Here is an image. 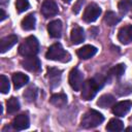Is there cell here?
<instances>
[{"mask_svg": "<svg viewBox=\"0 0 132 132\" xmlns=\"http://www.w3.org/2000/svg\"><path fill=\"white\" fill-rule=\"evenodd\" d=\"M62 1H63V2H65V3H69L71 0H62Z\"/></svg>", "mask_w": 132, "mask_h": 132, "instance_id": "d6a6232c", "label": "cell"}, {"mask_svg": "<svg viewBox=\"0 0 132 132\" xmlns=\"http://www.w3.org/2000/svg\"><path fill=\"white\" fill-rule=\"evenodd\" d=\"M18 41V37L14 34L11 35H7L5 37H3L0 40V52L3 54L5 52H7L8 50H10Z\"/></svg>", "mask_w": 132, "mask_h": 132, "instance_id": "7c38bea8", "label": "cell"}, {"mask_svg": "<svg viewBox=\"0 0 132 132\" xmlns=\"http://www.w3.org/2000/svg\"><path fill=\"white\" fill-rule=\"evenodd\" d=\"M29 118L27 114H19L16 116L13 121H12V127L13 129L21 131V130H25L29 127Z\"/></svg>", "mask_w": 132, "mask_h": 132, "instance_id": "4fadbf2b", "label": "cell"}, {"mask_svg": "<svg viewBox=\"0 0 132 132\" xmlns=\"http://www.w3.org/2000/svg\"><path fill=\"white\" fill-rule=\"evenodd\" d=\"M106 130L107 131H111V132L123 131L124 130V124L119 119H116V118L111 119V120H109L108 124L106 125Z\"/></svg>", "mask_w": 132, "mask_h": 132, "instance_id": "44dd1931", "label": "cell"}, {"mask_svg": "<svg viewBox=\"0 0 132 132\" xmlns=\"http://www.w3.org/2000/svg\"><path fill=\"white\" fill-rule=\"evenodd\" d=\"M45 58L48 60H53V61H60V62H68L71 59V56L63 48L62 44L57 42L52 44L46 54H45Z\"/></svg>", "mask_w": 132, "mask_h": 132, "instance_id": "7a4b0ae2", "label": "cell"}, {"mask_svg": "<svg viewBox=\"0 0 132 132\" xmlns=\"http://www.w3.org/2000/svg\"><path fill=\"white\" fill-rule=\"evenodd\" d=\"M29 6H30V4H29V1L28 0H16V2H15L16 10L20 13L24 12L25 10H27L29 8Z\"/></svg>", "mask_w": 132, "mask_h": 132, "instance_id": "83f0119b", "label": "cell"}, {"mask_svg": "<svg viewBox=\"0 0 132 132\" xmlns=\"http://www.w3.org/2000/svg\"><path fill=\"white\" fill-rule=\"evenodd\" d=\"M114 103H116V99L110 94H104V95L100 96L99 99H98V101H97V105L99 107H102V108L111 107Z\"/></svg>", "mask_w": 132, "mask_h": 132, "instance_id": "ac0fdd59", "label": "cell"}, {"mask_svg": "<svg viewBox=\"0 0 132 132\" xmlns=\"http://www.w3.org/2000/svg\"><path fill=\"white\" fill-rule=\"evenodd\" d=\"M84 80V76L82 73L77 69V68H73L71 69V71L69 72V77H68V81L70 87L74 90V91H79L84 85L82 82Z\"/></svg>", "mask_w": 132, "mask_h": 132, "instance_id": "8992f818", "label": "cell"}, {"mask_svg": "<svg viewBox=\"0 0 132 132\" xmlns=\"http://www.w3.org/2000/svg\"><path fill=\"white\" fill-rule=\"evenodd\" d=\"M58 5L54 0H44L41 4V13L44 18H52L58 13Z\"/></svg>", "mask_w": 132, "mask_h": 132, "instance_id": "ba28073f", "label": "cell"}, {"mask_svg": "<svg viewBox=\"0 0 132 132\" xmlns=\"http://www.w3.org/2000/svg\"><path fill=\"white\" fill-rule=\"evenodd\" d=\"M6 109L8 113H14L20 109V102L16 98L11 97L6 102Z\"/></svg>", "mask_w": 132, "mask_h": 132, "instance_id": "603a6c76", "label": "cell"}, {"mask_svg": "<svg viewBox=\"0 0 132 132\" xmlns=\"http://www.w3.org/2000/svg\"><path fill=\"white\" fill-rule=\"evenodd\" d=\"M39 52V42L35 36H28L20 45L19 53L23 57H32Z\"/></svg>", "mask_w": 132, "mask_h": 132, "instance_id": "277c9868", "label": "cell"}, {"mask_svg": "<svg viewBox=\"0 0 132 132\" xmlns=\"http://www.w3.org/2000/svg\"><path fill=\"white\" fill-rule=\"evenodd\" d=\"M35 23H36L35 15L33 13H29L28 15H26L22 20L21 27H22V29H24L26 31H30V30H33L35 28Z\"/></svg>", "mask_w": 132, "mask_h": 132, "instance_id": "d6986e66", "label": "cell"}, {"mask_svg": "<svg viewBox=\"0 0 132 132\" xmlns=\"http://www.w3.org/2000/svg\"><path fill=\"white\" fill-rule=\"evenodd\" d=\"M125 64H118L116 66H113L111 69H109L108 71V75L112 76V77H121L124 72H125Z\"/></svg>", "mask_w": 132, "mask_h": 132, "instance_id": "cb8c5ba5", "label": "cell"}, {"mask_svg": "<svg viewBox=\"0 0 132 132\" xmlns=\"http://www.w3.org/2000/svg\"><path fill=\"white\" fill-rule=\"evenodd\" d=\"M97 53V48L91 44H87V45H84L82 47L78 48L76 54L78 56V58L82 59V60H87V59H90L92 58L95 54Z\"/></svg>", "mask_w": 132, "mask_h": 132, "instance_id": "9a60e30c", "label": "cell"}, {"mask_svg": "<svg viewBox=\"0 0 132 132\" xmlns=\"http://www.w3.org/2000/svg\"><path fill=\"white\" fill-rule=\"evenodd\" d=\"M118 8L121 14H126L132 9V0H121L118 4Z\"/></svg>", "mask_w": 132, "mask_h": 132, "instance_id": "d4e9b609", "label": "cell"}, {"mask_svg": "<svg viewBox=\"0 0 132 132\" xmlns=\"http://www.w3.org/2000/svg\"><path fill=\"white\" fill-rule=\"evenodd\" d=\"M36 96H37V90H36V88H34V87H30V88H28V89L24 92V97H25V99H26L27 101H29V102L34 101V100L36 99Z\"/></svg>", "mask_w": 132, "mask_h": 132, "instance_id": "484cf974", "label": "cell"}, {"mask_svg": "<svg viewBox=\"0 0 132 132\" xmlns=\"http://www.w3.org/2000/svg\"><path fill=\"white\" fill-rule=\"evenodd\" d=\"M50 102L55 105L56 107H63L66 105L67 103V97L64 93H58V94H54L51 99H50Z\"/></svg>", "mask_w": 132, "mask_h": 132, "instance_id": "ffe728a7", "label": "cell"}, {"mask_svg": "<svg viewBox=\"0 0 132 132\" xmlns=\"http://www.w3.org/2000/svg\"><path fill=\"white\" fill-rule=\"evenodd\" d=\"M100 14H101V8L96 3H91L86 7L82 14V19L87 23H93L99 18Z\"/></svg>", "mask_w": 132, "mask_h": 132, "instance_id": "5b68a950", "label": "cell"}, {"mask_svg": "<svg viewBox=\"0 0 132 132\" xmlns=\"http://www.w3.org/2000/svg\"><path fill=\"white\" fill-rule=\"evenodd\" d=\"M104 84L105 78L100 74H97L94 77L88 79L86 82H84L81 87V98L87 101L92 100L97 94V92L104 86Z\"/></svg>", "mask_w": 132, "mask_h": 132, "instance_id": "6da1fadb", "label": "cell"}, {"mask_svg": "<svg viewBox=\"0 0 132 132\" xmlns=\"http://www.w3.org/2000/svg\"><path fill=\"white\" fill-rule=\"evenodd\" d=\"M0 2H1V5L4 6V5H6L8 3V0H0Z\"/></svg>", "mask_w": 132, "mask_h": 132, "instance_id": "4dcf8cb0", "label": "cell"}, {"mask_svg": "<svg viewBox=\"0 0 132 132\" xmlns=\"http://www.w3.org/2000/svg\"><path fill=\"white\" fill-rule=\"evenodd\" d=\"M104 121V117L101 112L95 109H89L81 118L80 126L86 129H91L99 126Z\"/></svg>", "mask_w": 132, "mask_h": 132, "instance_id": "3957f363", "label": "cell"}, {"mask_svg": "<svg viewBox=\"0 0 132 132\" xmlns=\"http://www.w3.org/2000/svg\"><path fill=\"white\" fill-rule=\"evenodd\" d=\"M61 73L62 71L58 68H54V67H48L47 68V78H48V82L52 86V88H55L57 86H59L60 80H61Z\"/></svg>", "mask_w": 132, "mask_h": 132, "instance_id": "30bf717a", "label": "cell"}, {"mask_svg": "<svg viewBox=\"0 0 132 132\" xmlns=\"http://www.w3.org/2000/svg\"><path fill=\"white\" fill-rule=\"evenodd\" d=\"M131 108V102L128 100H124L118 103H114L112 105V113L117 117H124L125 114H127L129 112Z\"/></svg>", "mask_w": 132, "mask_h": 132, "instance_id": "9c48e42d", "label": "cell"}, {"mask_svg": "<svg viewBox=\"0 0 132 132\" xmlns=\"http://www.w3.org/2000/svg\"><path fill=\"white\" fill-rule=\"evenodd\" d=\"M47 31H48V34L53 38H59V37H61V33H62V22L60 20H54V21L50 22V24L47 25Z\"/></svg>", "mask_w": 132, "mask_h": 132, "instance_id": "5bb4252c", "label": "cell"}, {"mask_svg": "<svg viewBox=\"0 0 132 132\" xmlns=\"http://www.w3.org/2000/svg\"><path fill=\"white\" fill-rule=\"evenodd\" d=\"M70 39L73 44H79L85 40V32L80 27H75L72 29L70 34Z\"/></svg>", "mask_w": 132, "mask_h": 132, "instance_id": "e0dca14e", "label": "cell"}, {"mask_svg": "<svg viewBox=\"0 0 132 132\" xmlns=\"http://www.w3.org/2000/svg\"><path fill=\"white\" fill-rule=\"evenodd\" d=\"M9 88H10L9 79L5 75H1L0 76V90H1V93H3V94L8 93Z\"/></svg>", "mask_w": 132, "mask_h": 132, "instance_id": "4316f807", "label": "cell"}, {"mask_svg": "<svg viewBox=\"0 0 132 132\" xmlns=\"http://www.w3.org/2000/svg\"><path fill=\"white\" fill-rule=\"evenodd\" d=\"M118 38L119 41L123 44H129L130 42H132V25L122 27L119 30Z\"/></svg>", "mask_w": 132, "mask_h": 132, "instance_id": "8fae6325", "label": "cell"}, {"mask_svg": "<svg viewBox=\"0 0 132 132\" xmlns=\"http://www.w3.org/2000/svg\"><path fill=\"white\" fill-rule=\"evenodd\" d=\"M82 4H84V0H77V2L73 5V12L74 13H78L79 12V10L81 9V7H82Z\"/></svg>", "mask_w": 132, "mask_h": 132, "instance_id": "f1b7e54d", "label": "cell"}, {"mask_svg": "<svg viewBox=\"0 0 132 132\" xmlns=\"http://www.w3.org/2000/svg\"><path fill=\"white\" fill-rule=\"evenodd\" d=\"M103 21H104V23H105L107 26L112 27V26L117 25V24L121 21V18L118 16L113 11H107V12L105 13L104 18H103Z\"/></svg>", "mask_w": 132, "mask_h": 132, "instance_id": "7402d4cb", "label": "cell"}, {"mask_svg": "<svg viewBox=\"0 0 132 132\" xmlns=\"http://www.w3.org/2000/svg\"><path fill=\"white\" fill-rule=\"evenodd\" d=\"M21 64L24 69H26L27 71H30V72H38L41 68V63H40L39 59L36 58L35 56L25 57V59L22 60Z\"/></svg>", "mask_w": 132, "mask_h": 132, "instance_id": "52a82bcc", "label": "cell"}, {"mask_svg": "<svg viewBox=\"0 0 132 132\" xmlns=\"http://www.w3.org/2000/svg\"><path fill=\"white\" fill-rule=\"evenodd\" d=\"M0 13H1V14H0V21H4V20H5V18H6L7 15H6V13H5V11H4V9H3V8H1V9H0Z\"/></svg>", "mask_w": 132, "mask_h": 132, "instance_id": "f546056e", "label": "cell"}, {"mask_svg": "<svg viewBox=\"0 0 132 132\" xmlns=\"http://www.w3.org/2000/svg\"><path fill=\"white\" fill-rule=\"evenodd\" d=\"M125 131H127V132H129V131H132V127H127V128L125 129Z\"/></svg>", "mask_w": 132, "mask_h": 132, "instance_id": "1f68e13d", "label": "cell"}, {"mask_svg": "<svg viewBox=\"0 0 132 132\" xmlns=\"http://www.w3.org/2000/svg\"><path fill=\"white\" fill-rule=\"evenodd\" d=\"M11 79H12L13 87H14L15 90H16V89H20V88H22V87H24V86H25L26 84H28V81H29L28 75H26V74H24V73H22V72H15V73H13Z\"/></svg>", "mask_w": 132, "mask_h": 132, "instance_id": "2e32d148", "label": "cell"}]
</instances>
